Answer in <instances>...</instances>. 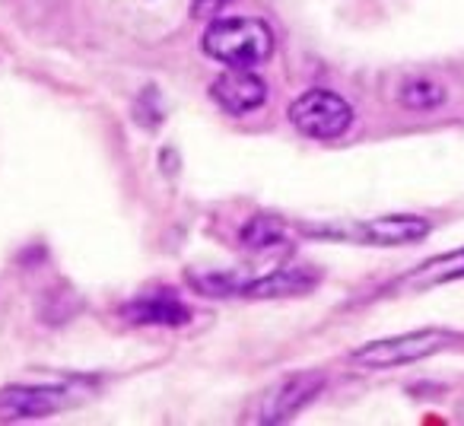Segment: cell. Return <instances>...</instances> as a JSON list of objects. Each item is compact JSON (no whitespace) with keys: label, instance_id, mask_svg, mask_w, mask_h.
Here are the masks:
<instances>
[{"label":"cell","instance_id":"ba28073f","mask_svg":"<svg viewBox=\"0 0 464 426\" xmlns=\"http://www.w3.org/2000/svg\"><path fill=\"white\" fill-rule=\"evenodd\" d=\"M124 315L130 318L134 324H162V328H181L188 324L191 312L181 299H175L172 293L166 290H156L150 296H137L128 303Z\"/></svg>","mask_w":464,"mask_h":426},{"label":"cell","instance_id":"52a82bcc","mask_svg":"<svg viewBox=\"0 0 464 426\" xmlns=\"http://www.w3.org/2000/svg\"><path fill=\"white\" fill-rule=\"evenodd\" d=\"M71 394L54 385H7L0 388V420L45 417L67 407Z\"/></svg>","mask_w":464,"mask_h":426},{"label":"cell","instance_id":"7a4b0ae2","mask_svg":"<svg viewBox=\"0 0 464 426\" xmlns=\"http://www.w3.org/2000/svg\"><path fill=\"white\" fill-rule=\"evenodd\" d=\"M455 341L458 337L449 328H417V331H407V334L382 337V341L366 344V347L353 350L350 360L362 369H394V366L426 360L432 353H442Z\"/></svg>","mask_w":464,"mask_h":426},{"label":"cell","instance_id":"3957f363","mask_svg":"<svg viewBox=\"0 0 464 426\" xmlns=\"http://www.w3.org/2000/svg\"><path fill=\"white\" fill-rule=\"evenodd\" d=\"M290 121L299 134L312 137V140H337L353 124V109L337 92L309 90L290 105Z\"/></svg>","mask_w":464,"mask_h":426},{"label":"cell","instance_id":"8fae6325","mask_svg":"<svg viewBox=\"0 0 464 426\" xmlns=\"http://www.w3.org/2000/svg\"><path fill=\"white\" fill-rule=\"evenodd\" d=\"M398 102L411 111H432L449 102V92L432 77H407L398 90Z\"/></svg>","mask_w":464,"mask_h":426},{"label":"cell","instance_id":"5b68a950","mask_svg":"<svg viewBox=\"0 0 464 426\" xmlns=\"http://www.w3.org/2000/svg\"><path fill=\"white\" fill-rule=\"evenodd\" d=\"M210 96L229 115H248V111L265 105L267 86L258 73H252V67H229L223 77L213 80Z\"/></svg>","mask_w":464,"mask_h":426},{"label":"cell","instance_id":"8992f818","mask_svg":"<svg viewBox=\"0 0 464 426\" xmlns=\"http://www.w3.org/2000/svg\"><path fill=\"white\" fill-rule=\"evenodd\" d=\"M430 220L413 217V213H388V217H375V220L356 223L350 229L356 242L366 246H413V242L430 236Z\"/></svg>","mask_w":464,"mask_h":426},{"label":"cell","instance_id":"30bf717a","mask_svg":"<svg viewBox=\"0 0 464 426\" xmlns=\"http://www.w3.org/2000/svg\"><path fill=\"white\" fill-rule=\"evenodd\" d=\"M455 280H464V248H455V252L436 255V258L423 261L420 267H413L401 286L404 290H432V286L442 284H455Z\"/></svg>","mask_w":464,"mask_h":426},{"label":"cell","instance_id":"4fadbf2b","mask_svg":"<svg viewBox=\"0 0 464 426\" xmlns=\"http://www.w3.org/2000/svg\"><path fill=\"white\" fill-rule=\"evenodd\" d=\"M194 286H198L200 293H217V296H223V293H236V280H232V274H200V277H194Z\"/></svg>","mask_w":464,"mask_h":426},{"label":"cell","instance_id":"5bb4252c","mask_svg":"<svg viewBox=\"0 0 464 426\" xmlns=\"http://www.w3.org/2000/svg\"><path fill=\"white\" fill-rule=\"evenodd\" d=\"M229 0H191V16L194 20H213Z\"/></svg>","mask_w":464,"mask_h":426},{"label":"cell","instance_id":"277c9868","mask_svg":"<svg viewBox=\"0 0 464 426\" xmlns=\"http://www.w3.org/2000/svg\"><path fill=\"white\" fill-rule=\"evenodd\" d=\"M322 388H324V375L322 373H293V375H284V379H277L258 398L252 420H255V423H265V426L284 423V420H290L293 413L303 411L309 401H315Z\"/></svg>","mask_w":464,"mask_h":426},{"label":"cell","instance_id":"9c48e42d","mask_svg":"<svg viewBox=\"0 0 464 426\" xmlns=\"http://www.w3.org/2000/svg\"><path fill=\"white\" fill-rule=\"evenodd\" d=\"M315 274L303 271V267H284V271L265 274V277L252 280L242 286V296L248 299H286V296H303L315 286Z\"/></svg>","mask_w":464,"mask_h":426},{"label":"cell","instance_id":"6da1fadb","mask_svg":"<svg viewBox=\"0 0 464 426\" xmlns=\"http://www.w3.org/2000/svg\"><path fill=\"white\" fill-rule=\"evenodd\" d=\"M200 48L207 52V58L226 67H255L271 58L274 35L265 20L229 16V20H213L207 26Z\"/></svg>","mask_w":464,"mask_h":426},{"label":"cell","instance_id":"7c38bea8","mask_svg":"<svg viewBox=\"0 0 464 426\" xmlns=\"http://www.w3.org/2000/svg\"><path fill=\"white\" fill-rule=\"evenodd\" d=\"M284 236H286L284 220L261 213V217H255V220L246 223V229H242V246L252 248V252H265V248L277 246Z\"/></svg>","mask_w":464,"mask_h":426}]
</instances>
